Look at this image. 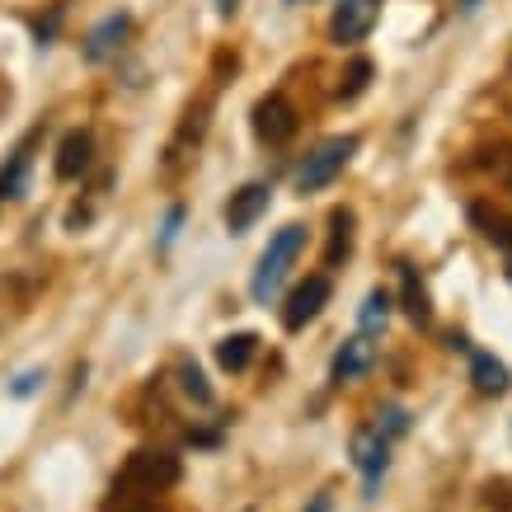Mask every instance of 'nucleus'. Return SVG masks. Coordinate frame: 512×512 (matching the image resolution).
Here are the masks:
<instances>
[{
    "instance_id": "1",
    "label": "nucleus",
    "mask_w": 512,
    "mask_h": 512,
    "mask_svg": "<svg viewBox=\"0 0 512 512\" xmlns=\"http://www.w3.org/2000/svg\"><path fill=\"white\" fill-rule=\"evenodd\" d=\"M306 249V226H282L273 240H268V249L259 254V268H254V282H249V292H254V301H273L278 296V287L287 282V273H292L296 254Z\"/></svg>"
},
{
    "instance_id": "2",
    "label": "nucleus",
    "mask_w": 512,
    "mask_h": 512,
    "mask_svg": "<svg viewBox=\"0 0 512 512\" xmlns=\"http://www.w3.org/2000/svg\"><path fill=\"white\" fill-rule=\"evenodd\" d=\"M357 146H362L357 137H329V141H320L311 156L301 160V170H296V193H315V188L334 184V179L343 174V165L357 156Z\"/></svg>"
},
{
    "instance_id": "3",
    "label": "nucleus",
    "mask_w": 512,
    "mask_h": 512,
    "mask_svg": "<svg viewBox=\"0 0 512 512\" xmlns=\"http://www.w3.org/2000/svg\"><path fill=\"white\" fill-rule=\"evenodd\" d=\"M118 484H127V489H141V494H165V489H174L179 484V456H170V451H132L127 456L123 475H118Z\"/></svg>"
},
{
    "instance_id": "4",
    "label": "nucleus",
    "mask_w": 512,
    "mask_h": 512,
    "mask_svg": "<svg viewBox=\"0 0 512 512\" xmlns=\"http://www.w3.org/2000/svg\"><path fill=\"white\" fill-rule=\"evenodd\" d=\"M254 132H259V141H268V146H287V141L296 137V109L287 94H268V99H259L254 104Z\"/></svg>"
},
{
    "instance_id": "5",
    "label": "nucleus",
    "mask_w": 512,
    "mask_h": 512,
    "mask_svg": "<svg viewBox=\"0 0 512 512\" xmlns=\"http://www.w3.org/2000/svg\"><path fill=\"white\" fill-rule=\"evenodd\" d=\"M353 466L367 475V498H372L376 480H381V475H386V466H390V437L381 433L376 423L353 433Z\"/></svg>"
},
{
    "instance_id": "6",
    "label": "nucleus",
    "mask_w": 512,
    "mask_h": 512,
    "mask_svg": "<svg viewBox=\"0 0 512 512\" xmlns=\"http://www.w3.org/2000/svg\"><path fill=\"white\" fill-rule=\"evenodd\" d=\"M325 301H329V278L325 273H315V278H306L301 287H296L292 296H287V311H282V325L292 329H306L315 320V315L325 311Z\"/></svg>"
},
{
    "instance_id": "7",
    "label": "nucleus",
    "mask_w": 512,
    "mask_h": 512,
    "mask_svg": "<svg viewBox=\"0 0 512 512\" xmlns=\"http://www.w3.org/2000/svg\"><path fill=\"white\" fill-rule=\"evenodd\" d=\"M376 10H381V0H339L329 33H334L339 43H362L376 24Z\"/></svg>"
},
{
    "instance_id": "8",
    "label": "nucleus",
    "mask_w": 512,
    "mask_h": 512,
    "mask_svg": "<svg viewBox=\"0 0 512 512\" xmlns=\"http://www.w3.org/2000/svg\"><path fill=\"white\" fill-rule=\"evenodd\" d=\"M127 33H132V15L99 19V24L85 33V62H109V57H118L127 43Z\"/></svg>"
},
{
    "instance_id": "9",
    "label": "nucleus",
    "mask_w": 512,
    "mask_h": 512,
    "mask_svg": "<svg viewBox=\"0 0 512 512\" xmlns=\"http://www.w3.org/2000/svg\"><path fill=\"white\" fill-rule=\"evenodd\" d=\"M33 146H38V132H29V137L5 156V165H0V202L24 198V188H29V170H33Z\"/></svg>"
},
{
    "instance_id": "10",
    "label": "nucleus",
    "mask_w": 512,
    "mask_h": 512,
    "mask_svg": "<svg viewBox=\"0 0 512 512\" xmlns=\"http://www.w3.org/2000/svg\"><path fill=\"white\" fill-rule=\"evenodd\" d=\"M268 198H273V188H268V184H245L240 193H231V202H226V226H231L235 235L249 231L254 221L264 217Z\"/></svg>"
},
{
    "instance_id": "11",
    "label": "nucleus",
    "mask_w": 512,
    "mask_h": 512,
    "mask_svg": "<svg viewBox=\"0 0 512 512\" xmlns=\"http://www.w3.org/2000/svg\"><path fill=\"white\" fill-rule=\"evenodd\" d=\"M94 160V137L90 132H66L62 146H57V179H80V174L90 170Z\"/></svg>"
},
{
    "instance_id": "12",
    "label": "nucleus",
    "mask_w": 512,
    "mask_h": 512,
    "mask_svg": "<svg viewBox=\"0 0 512 512\" xmlns=\"http://www.w3.org/2000/svg\"><path fill=\"white\" fill-rule=\"evenodd\" d=\"M372 362H376V343L367 339V334H357V339H348L339 353H334V367H329V372H334V381H357Z\"/></svg>"
},
{
    "instance_id": "13",
    "label": "nucleus",
    "mask_w": 512,
    "mask_h": 512,
    "mask_svg": "<svg viewBox=\"0 0 512 512\" xmlns=\"http://www.w3.org/2000/svg\"><path fill=\"white\" fill-rule=\"evenodd\" d=\"M353 254V212L334 207L329 212V249H325V268H339Z\"/></svg>"
},
{
    "instance_id": "14",
    "label": "nucleus",
    "mask_w": 512,
    "mask_h": 512,
    "mask_svg": "<svg viewBox=\"0 0 512 512\" xmlns=\"http://www.w3.org/2000/svg\"><path fill=\"white\" fill-rule=\"evenodd\" d=\"M470 381H475V390H484V395H503V390L512 386V372L498 362V357L475 353L470 357Z\"/></svg>"
},
{
    "instance_id": "15",
    "label": "nucleus",
    "mask_w": 512,
    "mask_h": 512,
    "mask_svg": "<svg viewBox=\"0 0 512 512\" xmlns=\"http://www.w3.org/2000/svg\"><path fill=\"white\" fill-rule=\"evenodd\" d=\"M254 353H259V334H231V339L217 343V362L226 372H245Z\"/></svg>"
},
{
    "instance_id": "16",
    "label": "nucleus",
    "mask_w": 512,
    "mask_h": 512,
    "mask_svg": "<svg viewBox=\"0 0 512 512\" xmlns=\"http://www.w3.org/2000/svg\"><path fill=\"white\" fill-rule=\"evenodd\" d=\"M390 306H395V296L386 292V287H372L367 292V301H362V311H357V325H362V334H372V329H381L390 320Z\"/></svg>"
},
{
    "instance_id": "17",
    "label": "nucleus",
    "mask_w": 512,
    "mask_h": 512,
    "mask_svg": "<svg viewBox=\"0 0 512 512\" xmlns=\"http://www.w3.org/2000/svg\"><path fill=\"white\" fill-rule=\"evenodd\" d=\"M104 512H160L156 494H141V489H127V484H113V498L104 503Z\"/></svg>"
},
{
    "instance_id": "18",
    "label": "nucleus",
    "mask_w": 512,
    "mask_h": 512,
    "mask_svg": "<svg viewBox=\"0 0 512 512\" xmlns=\"http://www.w3.org/2000/svg\"><path fill=\"white\" fill-rule=\"evenodd\" d=\"M404 306L414 315V325H428L433 311H428V292H423V282L414 278V268H404Z\"/></svg>"
},
{
    "instance_id": "19",
    "label": "nucleus",
    "mask_w": 512,
    "mask_h": 512,
    "mask_svg": "<svg viewBox=\"0 0 512 512\" xmlns=\"http://www.w3.org/2000/svg\"><path fill=\"white\" fill-rule=\"evenodd\" d=\"M372 76H376V66L367 62V57H357L353 66H348V76H343V85H339V99L348 104V99H357V94L372 85Z\"/></svg>"
},
{
    "instance_id": "20",
    "label": "nucleus",
    "mask_w": 512,
    "mask_h": 512,
    "mask_svg": "<svg viewBox=\"0 0 512 512\" xmlns=\"http://www.w3.org/2000/svg\"><path fill=\"white\" fill-rule=\"evenodd\" d=\"M470 217L480 221V226H484V235H489L494 245H503V249H508V254H512V217H503V212H494V217H489L484 207H475Z\"/></svg>"
},
{
    "instance_id": "21",
    "label": "nucleus",
    "mask_w": 512,
    "mask_h": 512,
    "mask_svg": "<svg viewBox=\"0 0 512 512\" xmlns=\"http://www.w3.org/2000/svg\"><path fill=\"white\" fill-rule=\"evenodd\" d=\"M179 386H184L188 400H198V404H212V386H207V376L193 367V362H179Z\"/></svg>"
},
{
    "instance_id": "22",
    "label": "nucleus",
    "mask_w": 512,
    "mask_h": 512,
    "mask_svg": "<svg viewBox=\"0 0 512 512\" xmlns=\"http://www.w3.org/2000/svg\"><path fill=\"white\" fill-rule=\"evenodd\" d=\"M376 428H381V433H386V437H400L404 428H409V414H404L400 404H386V409L376 414Z\"/></svg>"
},
{
    "instance_id": "23",
    "label": "nucleus",
    "mask_w": 512,
    "mask_h": 512,
    "mask_svg": "<svg viewBox=\"0 0 512 512\" xmlns=\"http://www.w3.org/2000/svg\"><path fill=\"white\" fill-rule=\"evenodd\" d=\"M33 386H38V372H29V376H19V381H15V390H19V395H29Z\"/></svg>"
},
{
    "instance_id": "24",
    "label": "nucleus",
    "mask_w": 512,
    "mask_h": 512,
    "mask_svg": "<svg viewBox=\"0 0 512 512\" xmlns=\"http://www.w3.org/2000/svg\"><path fill=\"white\" fill-rule=\"evenodd\" d=\"M498 179H503V188H508V193H512V160H508V165H503V170H498Z\"/></svg>"
},
{
    "instance_id": "25",
    "label": "nucleus",
    "mask_w": 512,
    "mask_h": 512,
    "mask_svg": "<svg viewBox=\"0 0 512 512\" xmlns=\"http://www.w3.org/2000/svg\"><path fill=\"white\" fill-rule=\"evenodd\" d=\"M329 508V498H315V503H311V512H325Z\"/></svg>"
}]
</instances>
